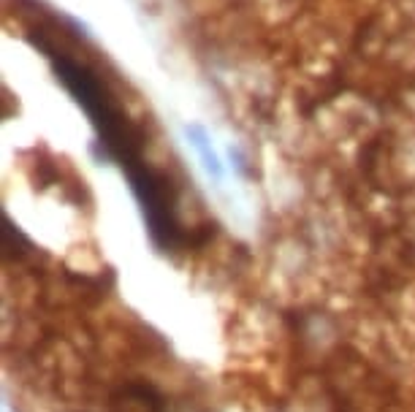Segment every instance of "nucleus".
<instances>
[{
    "instance_id": "obj_3",
    "label": "nucleus",
    "mask_w": 415,
    "mask_h": 412,
    "mask_svg": "<svg viewBox=\"0 0 415 412\" xmlns=\"http://www.w3.org/2000/svg\"><path fill=\"white\" fill-rule=\"evenodd\" d=\"M228 155H231V160H234V166H236V171H239L242 176H250V171H247V157H245V152L239 150V147H228Z\"/></svg>"
},
{
    "instance_id": "obj_1",
    "label": "nucleus",
    "mask_w": 415,
    "mask_h": 412,
    "mask_svg": "<svg viewBox=\"0 0 415 412\" xmlns=\"http://www.w3.org/2000/svg\"><path fill=\"white\" fill-rule=\"evenodd\" d=\"M112 412H163V399L150 385H125L112 396Z\"/></svg>"
},
{
    "instance_id": "obj_2",
    "label": "nucleus",
    "mask_w": 415,
    "mask_h": 412,
    "mask_svg": "<svg viewBox=\"0 0 415 412\" xmlns=\"http://www.w3.org/2000/svg\"><path fill=\"white\" fill-rule=\"evenodd\" d=\"M185 136L190 139L193 150L198 152V157H201V163H204V169H207L209 176H215V179L220 182V179H223V163H220L217 152L212 147V141H209V133L204 131L201 125H185Z\"/></svg>"
}]
</instances>
